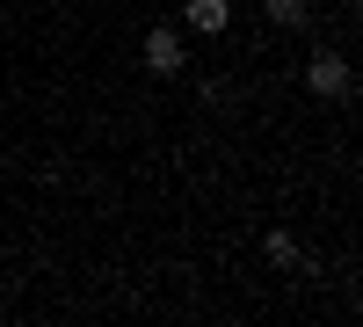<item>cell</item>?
Returning a JSON list of instances; mask_svg holds the SVG:
<instances>
[{"mask_svg": "<svg viewBox=\"0 0 363 327\" xmlns=\"http://www.w3.org/2000/svg\"><path fill=\"white\" fill-rule=\"evenodd\" d=\"M145 66L153 73H182V37L174 29H153V37H145Z\"/></svg>", "mask_w": 363, "mask_h": 327, "instance_id": "obj_2", "label": "cell"}, {"mask_svg": "<svg viewBox=\"0 0 363 327\" xmlns=\"http://www.w3.org/2000/svg\"><path fill=\"white\" fill-rule=\"evenodd\" d=\"M182 22L211 37V29H225V0H189V8H182Z\"/></svg>", "mask_w": 363, "mask_h": 327, "instance_id": "obj_3", "label": "cell"}, {"mask_svg": "<svg viewBox=\"0 0 363 327\" xmlns=\"http://www.w3.org/2000/svg\"><path fill=\"white\" fill-rule=\"evenodd\" d=\"M262 255L277 262V270H291V262H298V240H291V233H262Z\"/></svg>", "mask_w": 363, "mask_h": 327, "instance_id": "obj_4", "label": "cell"}, {"mask_svg": "<svg viewBox=\"0 0 363 327\" xmlns=\"http://www.w3.org/2000/svg\"><path fill=\"white\" fill-rule=\"evenodd\" d=\"M306 87H313V95H327V102H342V95H349V66H342L335 51H320L313 66H306Z\"/></svg>", "mask_w": 363, "mask_h": 327, "instance_id": "obj_1", "label": "cell"}, {"mask_svg": "<svg viewBox=\"0 0 363 327\" xmlns=\"http://www.w3.org/2000/svg\"><path fill=\"white\" fill-rule=\"evenodd\" d=\"M269 22L277 29H306V0H269Z\"/></svg>", "mask_w": 363, "mask_h": 327, "instance_id": "obj_5", "label": "cell"}]
</instances>
